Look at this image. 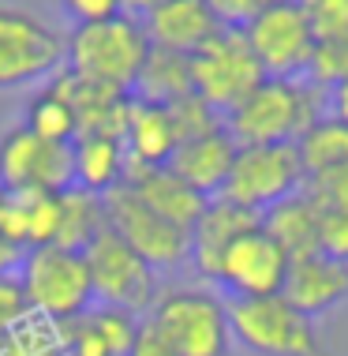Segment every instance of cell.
Here are the masks:
<instances>
[{
  "instance_id": "1",
  "label": "cell",
  "mask_w": 348,
  "mask_h": 356,
  "mask_svg": "<svg viewBox=\"0 0 348 356\" xmlns=\"http://www.w3.org/2000/svg\"><path fill=\"white\" fill-rule=\"evenodd\" d=\"M176 356H229L232 353V326H229V300L221 289L195 282V285H161L158 300L142 315Z\"/></svg>"
},
{
  "instance_id": "2",
  "label": "cell",
  "mask_w": 348,
  "mask_h": 356,
  "mask_svg": "<svg viewBox=\"0 0 348 356\" xmlns=\"http://www.w3.org/2000/svg\"><path fill=\"white\" fill-rule=\"evenodd\" d=\"M150 38L139 15H113L105 23L72 26L64 34V68L86 83H101L128 90L139 79L142 64L150 56Z\"/></svg>"
},
{
  "instance_id": "3",
  "label": "cell",
  "mask_w": 348,
  "mask_h": 356,
  "mask_svg": "<svg viewBox=\"0 0 348 356\" xmlns=\"http://www.w3.org/2000/svg\"><path fill=\"white\" fill-rule=\"evenodd\" d=\"M322 117V90L311 79H263L236 109L225 113V131L240 147L296 143Z\"/></svg>"
},
{
  "instance_id": "4",
  "label": "cell",
  "mask_w": 348,
  "mask_h": 356,
  "mask_svg": "<svg viewBox=\"0 0 348 356\" xmlns=\"http://www.w3.org/2000/svg\"><path fill=\"white\" fill-rule=\"evenodd\" d=\"M232 345L251 356H330L318 319L304 315L281 293L229 300Z\"/></svg>"
},
{
  "instance_id": "5",
  "label": "cell",
  "mask_w": 348,
  "mask_h": 356,
  "mask_svg": "<svg viewBox=\"0 0 348 356\" xmlns=\"http://www.w3.org/2000/svg\"><path fill=\"white\" fill-rule=\"evenodd\" d=\"M15 277L23 285L31 312L42 315V319H53L64 326L94 307V285L83 252H72V248H60V244L31 248L19 263Z\"/></svg>"
},
{
  "instance_id": "6",
  "label": "cell",
  "mask_w": 348,
  "mask_h": 356,
  "mask_svg": "<svg viewBox=\"0 0 348 356\" xmlns=\"http://www.w3.org/2000/svg\"><path fill=\"white\" fill-rule=\"evenodd\" d=\"M64 68V34L42 15L0 8V90L42 86Z\"/></svg>"
},
{
  "instance_id": "7",
  "label": "cell",
  "mask_w": 348,
  "mask_h": 356,
  "mask_svg": "<svg viewBox=\"0 0 348 356\" xmlns=\"http://www.w3.org/2000/svg\"><path fill=\"white\" fill-rule=\"evenodd\" d=\"M304 184H307V172L296 143H263V147L236 150V161H232L221 199L263 218L274 203L304 191Z\"/></svg>"
},
{
  "instance_id": "8",
  "label": "cell",
  "mask_w": 348,
  "mask_h": 356,
  "mask_svg": "<svg viewBox=\"0 0 348 356\" xmlns=\"http://www.w3.org/2000/svg\"><path fill=\"white\" fill-rule=\"evenodd\" d=\"M86 270H90V285H94V304L105 307H124L131 315H147L150 304L161 293V274L142 259L139 252H131L113 229L94 240L83 252Z\"/></svg>"
},
{
  "instance_id": "9",
  "label": "cell",
  "mask_w": 348,
  "mask_h": 356,
  "mask_svg": "<svg viewBox=\"0 0 348 356\" xmlns=\"http://www.w3.org/2000/svg\"><path fill=\"white\" fill-rule=\"evenodd\" d=\"M263 79H266V72L258 68L244 31H236V26H221L199 53H191L195 94L210 109H217L221 117L229 109H236Z\"/></svg>"
},
{
  "instance_id": "10",
  "label": "cell",
  "mask_w": 348,
  "mask_h": 356,
  "mask_svg": "<svg viewBox=\"0 0 348 356\" xmlns=\"http://www.w3.org/2000/svg\"><path fill=\"white\" fill-rule=\"evenodd\" d=\"M105 218H109V229L131 252H139L158 274H172L180 266H188L191 259V233L180 225H172L161 214L142 203L139 195L120 184L105 195Z\"/></svg>"
},
{
  "instance_id": "11",
  "label": "cell",
  "mask_w": 348,
  "mask_h": 356,
  "mask_svg": "<svg viewBox=\"0 0 348 356\" xmlns=\"http://www.w3.org/2000/svg\"><path fill=\"white\" fill-rule=\"evenodd\" d=\"M244 38L258 68L266 72V79H307L318 38L296 0H281V4L266 8L263 15L244 26Z\"/></svg>"
},
{
  "instance_id": "12",
  "label": "cell",
  "mask_w": 348,
  "mask_h": 356,
  "mask_svg": "<svg viewBox=\"0 0 348 356\" xmlns=\"http://www.w3.org/2000/svg\"><path fill=\"white\" fill-rule=\"evenodd\" d=\"M75 188L72 143H49L31 128L0 136V191H67Z\"/></svg>"
},
{
  "instance_id": "13",
  "label": "cell",
  "mask_w": 348,
  "mask_h": 356,
  "mask_svg": "<svg viewBox=\"0 0 348 356\" xmlns=\"http://www.w3.org/2000/svg\"><path fill=\"white\" fill-rule=\"evenodd\" d=\"M288 259L277 240L266 233L263 225H255L251 233H244L240 240H232L229 252L217 263V277L214 289L232 293V300H247V296H274L285 289L288 277Z\"/></svg>"
},
{
  "instance_id": "14",
  "label": "cell",
  "mask_w": 348,
  "mask_h": 356,
  "mask_svg": "<svg viewBox=\"0 0 348 356\" xmlns=\"http://www.w3.org/2000/svg\"><path fill=\"white\" fill-rule=\"evenodd\" d=\"M142 26L154 49L191 56L221 31V19L214 15L210 0H154L142 15Z\"/></svg>"
},
{
  "instance_id": "15",
  "label": "cell",
  "mask_w": 348,
  "mask_h": 356,
  "mask_svg": "<svg viewBox=\"0 0 348 356\" xmlns=\"http://www.w3.org/2000/svg\"><path fill=\"white\" fill-rule=\"evenodd\" d=\"M281 296L288 304H296L304 315L322 319V315H330L333 307L348 300V263H337V259L322 252L299 255L288 263Z\"/></svg>"
},
{
  "instance_id": "16",
  "label": "cell",
  "mask_w": 348,
  "mask_h": 356,
  "mask_svg": "<svg viewBox=\"0 0 348 356\" xmlns=\"http://www.w3.org/2000/svg\"><path fill=\"white\" fill-rule=\"evenodd\" d=\"M255 225H258V214H251V210L229 203V199H221V195L210 199L206 210H202V218L195 221V229H191V259H188V266L199 274V282L214 285L221 255L229 252L232 240L251 233Z\"/></svg>"
},
{
  "instance_id": "17",
  "label": "cell",
  "mask_w": 348,
  "mask_h": 356,
  "mask_svg": "<svg viewBox=\"0 0 348 356\" xmlns=\"http://www.w3.org/2000/svg\"><path fill=\"white\" fill-rule=\"evenodd\" d=\"M124 184H128L154 214H161L165 221H172V225L188 229V233L195 229V221L202 218V210L210 203V199L199 195L191 184H183L169 165H135V161H128Z\"/></svg>"
},
{
  "instance_id": "18",
  "label": "cell",
  "mask_w": 348,
  "mask_h": 356,
  "mask_svg": "<svg viewBox=\"0 0 348 356\" xmlns=\"http://www.w3.org/2000/svg\"><path fill=\"white\" fill-rule=\"evenodd\" d=\"M236 150L240 143L225 131V124L206 136H195V139H183L176 154H172L169 169L176 172L183 184H191L199 195L206 199H217L225 191V180L232 172V161H236Z\"/></svg>"
},
{
  "instance_id": "19",
  "label": "cell",
  "mask_w": 348,
  "mask_h": 356,
  "mask_svg": "<svg viewBox=\"0 0 348 356\" xmlns=\"http://www.w3.org/2000/svg\"><path fill=\"white\" fill-rule=\"evenodd\" d=\"M142 330V319L124 307L94 304L79 319L64 323L67 356H128L135 338Z\"/></svg>"
},
{
  "instance_id": "20",
  "label": "cell",
  "mask_w": 348,
  "mask_h": 356,
  "mask_svg": "<svg viewBox=\"0 0 348 356\" xmlns=\"http://www.w3.org/2000/svg\"><path fill=\"white\" fill-rule=\"evenodd\" d=\"M56 86L67 94L79 120V136H124V124H128V109H131V94L116 90V86H101V83H86L79 75H72L67 68H60L53 75Z\"/></svg>"
},
{
  "instance_id": "21",
  "label": "cell",
  "mask_w": 348,
  "mask_h": 356,
  "mask_svg": "<svg viewBox=\"0 0 348 356\" xmlns=\"http://www.w3.org/2000/svg\"><path fill=\"white\" fill-rule=\"evenodd\" d=\"M120 139H124V150H128V161H135V165H169L180 147V131L169 105H154L139 98H131L128 124H124Z\"/></svg>"
},
{
  "instance_id": "22",
  "label": "cell",
  "mask_w": 348,
  "mask_h": 356,
  "mask_svg": "<svg viewBox=\"0 0 348 356\" xmlns=\"http://www.w3.org/2000/svg\"><path fill=\"white\" fill-rule=\"evenodd\" d=\"M0 210H4V225L19 244L45 248L56 244V229H60V191H0Z\"/></svg>"
},
{
  "instance_id": "23",
  "label": "cell",
  "mask_w": 348,
  "mask_h": 356,
  "mask_svg": "<svg viewBox=\"0 0 348 356\" xmlns=\"http://www.w3.org/2000/svg\"><path fill=\"white\" fill-rule=\"evenodd\" d=\"M72 172H75V188L94 191V195H109L113 188L124 184V172H128L124 139L79 136L72 143Z\"/></svg>"
},
{
  "instance_id": "24",
  "label": "cell",
  "mask_w": 348,
  "mask_h": 356,
  "mask_svg": "<svg viewBox=\"0 0 348 356\" xmlns=\"http://www.w3.org/2000/svg\"><path fill=\"white\" fill-rule=\"evenodd\" d=\"M258 225L277 240V248H281L288 259L318 252V203L307 191H296V195L274 203L263 218H258Z\"/></svg>"
},
{
  "instance_id": "25",
  "label": "cell",
  "mask_w": 348,
  "mask_h": 356,
  "mask_svg": "<svg viewBox=\"0 0 348 356\" xmlns=\"http://www.w3.org/2000/svg\"><path fill=\"white\" fill-rule=\"evenodd\" d=\"M188 94H195V83H191V56L172 53V49H150L139 79L131 86V98L154 102V105H176L180 98H188Z\"/></svg>"
},
{
  "instance_id": "26",
  "label": "cell",
  "mask_w": 348,
  "mask_h": 356,
  "mask_svg": "<svg viewBox=\"0 0 348 356\" xmlns=\"http://www.w3.org/2000/svg\"><path fill=\"white\" fill-rule=\"evenodd\" d=\"M109 229L105 218V195L83 188L60 191V229H56V244L72 248V252H86V248Z\"/></svg>"
},
{
  "instance_id": "27",
  "label": "cell",
  "mask_w": 348,
  "mask_h": 356,
  "mask_svg": "<svg viewBox=\"0 0 348 356\" xmlns=\"http://www.w3.org/2000/svg\"><path fill=\"white\" fill-rule=\"evenodd\" d=\"M296 150H299V161H304L307 177H318V172L348 165V120L333 117V113H322V117L296 139Z\"/></svg>"
},
{
  "instance_id": "28",
  "label": "cell",
  "mask_w": 348,
  "mask_h": 356,
  "mask_svg": "<svg viewBox=\"0 0 348 356\" xmlns=\"http://www.w3.org/2000/svg\"><path fill=\"white\" fill-rule=\"evenodd\" d=\"M23 128H31L34 136H42L49 143H75V139H79L75 109H72V102H67V94L56 86V79L42 83L34 90V98L26 102Z\"/></svg>"
},
{
  "instance_id": "29",
  "label": "cell",
  "mask_w": 348,
  "mask_h": 356,
  "mask_svg": "<svg viewBox=\"0 0 348 356\" xmlns=\"http://www.w3.org/2000/svg\"><path fill=\"white\" fill-rule=\"evenodd\" d=\"M0 356H67L64 326L42 315H23L0 334Z\"/></svg>"
},
{
  "instance_id": "30",
  "label": "cell",
  "mask_w": 348,
  "mask_h": 356,
  "mask_svg": "<svg viewBox=\"0 0 348 356\" xmlns=\"http://www.w3.org/2000/svg\"><path fill=\"white\" fill-rule=\"evenodd\" d=\"M307 79H311L318 90H330V86L348 79V34L318 38L311 68H307Z\"/></svg>"
},
{
  "instance_id": "31",
  "label": "cell",
  "mask_w": 348,
  "mask_h": 356,
  "mask_svg": "<svg viewBox=\"0 0 348 356\" xmlns=\"http://www.w3.org/2000/svg\"><path fill=\"white\" fill-rule=\"evenodd\" d=\"M169 113H172V120H176L180 143L195 139V136H206V131H214V128L225 124V117H221L217 109H210L199 94H188V98H180L176 105H169Z\"/></svg>"
},
{
  "instance_id": "32",
  "label": "cell",
  "mask_w": 348,
  "mask_h": 356,
  "mask_svg": "<svg viewBox=\"0 0 348 356\" xmlns=\"http://www.w3.org/2000/svg\"><path fill=\"white\" fill-rule=\"evenodd\" d=\"M296 4L307 15L315 38L348 34V0H296Z\"/></svg>"
},
{
  "instance_id": "33",
  "label": "cell",
  "mask_w": 348,
  "mask_h": 356,
  "mask_svg": "<svg viewBox=\"0 0 348 356\" xmlns=\"http://www.w3.org/2000/svg\"><path fill=\"white\" fill-rule=\"evenodd\" d=\"M304 191L322 210H341V214H348V165L318 172V177H307Z\"/></svg>"
},
{
  "instance_id": "34",
  "label": "cell",
  "mask_w": 348,
  "mask_h": 356,
  "mask_svg": "<svg viewBox=\"0 0 348 356\" xmlns=\"http://www.w3.org/2000/svg\"><path fill=\"white\" fill-rule=\"evenodd\" d=\"M318 252L348 263V214L318 207Z\"/></svg>"
},
{
  "instance_id": "35",
  "label": "cell",
  "mask_w": 348,
  "mask_h": 356,
  "mask_svg": "<svg viewBox=\"0 0 348 356\" xmlns=\"http://www.w3.org/2000/svg\"><path fill=\"white\" fill-rule=\"evenodd\" d=\"M274 4H281V0H210V8L221 19V26H236V31H244L251 19H258Z\"/></svg>"
},
{
  "instance_id": "36",
  "label": "cell",
  "mask_w": 348,
  "mask_h": 356,
  "mask_svg": "<svg viewBox=\"0 0 348 356\" xmlns=\"http://www.w3.org/2000/svg\"><path fill=\"white\" fill-rule=\"evenodd\" d=\"M64 15L72 19V26H86V23H105V19L120 15L124 4L120 0H60Z\"/></svg>"
},
{
  "instance_id": "37",
  "label": "cell",
  "mask_w": 348,
  "mask_h": 356,
  "mask_svg": "<svg viewBox=\"0 0 348 356\" xmlns=\"http://www.w3.org/2000/svg\"><path fill=\"white\" fill-rule=\"evenodd\" d=\"M23 315H31V304L23 296V285H19L15 274H0V334L8 326H15Z\"/></svg>"
},
{
  "instance_id": "38",
  "label": "cell",
  "mask_w": 348,
  "mask_h": 356,
  "mask_svg": "<svg viewBox=\"0 0 348 356\" xmlns=\"http://www.w3.org/2000/svg\"><path fill=\"white\" fill-rule=\"evenodd\" d=\"M23 255H26V248L19 244L12 233H8V225H4V210H0V274H15V270H19V263H23Z\"/></svg>"
},
{
  "instance_id": "39",
  "label": "cell",
  "mask_w": 348,
  "mask_h": 356,
  "mask_svg": "<svg viewBox=\"0 0 348 356\" xmlns=\"http://www.w3.org/2000/svg\"><path fill=\"white\" fill-rule=\"evenodd\" d=\"M128 356H176V353H172L169 345H165V341L158 338V334L150 330V326H142V330H139V338H135V345H131V353H128Z\"/></svg>"
},
{
  "instance_id": "40",
  "label": "cell",
  "mask_w": 348,
  "mask_h": 356,
  "mask_svg": "<svg viewBox=\"0 0 348 356\" xmlns=\"http://www.w3.org/2000/svg\"><path fill=\"white\" fill-rule=\"evenodd\" d=\"M326 105H330V113H333V117L348 120V79L326 90Z\"/></svg>"
},
{
  "instance_id": "41",
  "label": "cell",
  "mask_w": 348,
  "mask_h": 356,
  "mask_svg": "<svg viewBox=\"0 0 348 356\" xmlns=\"http://www.w3.org/2000/svg\"><path fill=\"white\" fill-rule=\"evenodd\" d=\"M120 4H124V12H128V15H139V19H142L154 0H120Z\"/></svg>"
}]
</instances>
